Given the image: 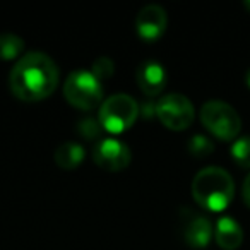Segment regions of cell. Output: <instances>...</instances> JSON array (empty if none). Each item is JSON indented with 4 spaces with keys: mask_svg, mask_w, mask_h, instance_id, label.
<instances>
[{
    "mask_svg": "<svg viewBox=\"0 0 250 250\" xmlns=\"http://www.w3.org/2000/svg\"><path fill=\"white\" fill-rule=\"evenodd\" d=\"M60 72L52 57L43 52H28L19 57L9 74V86L16 98L28 103L45 100L55 91Z\"/></svg>",
    "mask_w": 250,
    "mask_h": 250,
    "instance_id": "obj_1",
    "label": "cell"
},
{
    "mask_svg": "<svg viewBox=\"0 0 250 250\" xmlns=\"http://www.w3.org/2000/svg\"><path fill=\"white\" fill-rule=\"evenodd\" d=\"M235 195L233 178L225 168L206 167L192 180V197L201 208L211 212H221L229 206Z\"/></svg>",
    "mask_w": 250,
    "mask_h": 250,
    "instance_id": "obj_2",
    "label": "cell"
},
{
    "mask_svg": "<svg viewBox=\"0 0 250 250\" xmlns=\"http://www.w3.org/2000/svg\"><path fill=\"white\" fill-rule=\"evenodd\" d=\"M63 96L74 108L89 111L103 103V83L93 70L76 69L63 83Z\"/></svg>",
    "mask_w": 250,
    "mask_h": 250,
    "instance_id": "obj_3",
    "label": "cell"
},
{
    "mask_svg": "<svg viewBox=\"0 0 250 250\" xmlns=\"http://www.w3.org/2000/svg\"><path fill=\"white\" fill-rule=\"evenodd\" d=\"M137 115H139L137 101L127 93H117L108 96L100 104L98 120L106 132L122 134L136 124Z\"/></svg>",
    "mask_w": 250,
    "mask_h": 250,
    "instance_id": "obj_4",
    "label": "cell"
},
{
    "mask_svg": "<svg viewBox=\"0 0 250 250\" xmlns=\"http://www.w3.org/2000/svg\"><path fill=\"white\" fill-rule=\"evenodd\" d=\"M201 122L214 137L221 141H233L242 129L240 115L231 104L225 101H206L201 108Z\"/></svg>",
    "mask_w": 250,
    "mask_h": 250,
    "instance_id": "obj_5",
    "label": "cell"
},
{
    "mask_svg": "<svg viewBox=\"0 0 250 250\" xmlns=\"http://www.w3.org/2000/svg\"><path fill=\"white\" fill-rule=\"evenodd\" d=\"M154 113L160 122L171 130H185L194 122L195 110L185 94L170 93L161 96L154 104Z\"/></svg>",
    "mask_w": 250,
    "mask_h": 250,
    "instance_id": "obj_6",
    "label": "cell"
},
{
    "mask_svg": "<svg viewBox=\"0 0 250 250\" xmlns=\"http://www.w3.org/2000/svg\"><path fill=\"white\" fill-rule=\"evenodd\" d=\"M180 233L184 242L192 249H206L214 235V226L208 216L194 209H180Z\"/></svg>",
    "mask_w": 250,
    "mask_h": 250,
    "instance_id": "obj_7",
    "label": "cell"
},
{
    "mask_svg": "<svg viewBox=\"0 0 250 250\" xmlns=\"http://www.w3.org/2000/svg\"><path fill=\"white\" fill-rule=\"evenodd\" d=\"M93 160L100 168L106 171H120L129 167L132 154L129 146L117 137L98 139L93 147Z\"/></svg>",
    "mask_w": 250,
    "mask_h": 250,
    "instance_id": "obj_8",
    "label": "cell"
},
{
    "mask_svg": "<svg viewBox=\"0 0 250 250\" xmlns=\"http://www.w3.org/2000/svg\"><path fill=\"white\" fill-rule=\"evenodd\" d=\"M168 16L161 5L147 4L136 16V31L144 42H156L165 33Z\"/></svg>",
    "mask_w": 250,
    "mask_h": 250,
    "instance_id": "obj_9",
    "label": "cell"
},
{
    "mask_svg": "<svg viewBox=\"0 0 250 250\" xmlns=\"http://www.w3.org/2000/svg\"><path fill=\"white\" fill-rule=\"evenodd\" d=\"M136 81L139 89L146 96H158L165 89V86H167V70H165V65L153 59L144 60V62L139 63V67L136 70Z\"/></svg>",
    "mask_w": 250,
    "mask_h": 250,
    "instance_id": "obj_10",
    "label": "cell"
},
{
    "mask_svg": "<svg viewBox=\"0 0 250 250\" xmlns=\"http://www.w3.org/2000/svg\"><path fill=\"white\" fill-rule=\"evenodd\" d=\"M216 243L223 250H236L243 242V229L231 216H221L214 225Z\"/></svg>",
    "mask_w": 250,
    "mask_h": 250,
    "instance_id": "obj_11",
    "label": "cell"
},
{
    "mask_svg": "<svg viewBox=\"0 0 250 250\" xmlns=\"http://www.w3.org/2000/svg\"><path fill=\"white\" fill-rule=\"evenodd\" d=\"M86 158V151L81 146L79 143H74V141H67L62 143L57 147L55 154H53V160L63 170H74L77 168Z\"/></svg>",
    "mask_w": 250,
    "mask_h": 250,
    "instance_id": "obj_12",
    "label": "cell"
},
{
    "mask_svg": "<svg viewBox=\"0 0 250 250\" xmlns=\"http://www.w3.org/2000/svg\"><path fill=\"white\" fill-rule=\"evenodd\" d=\"M24 50V42L14 33H0V60H14Z\"/></svg>",
    "mask_w": 250,
    "mask_h": 250,
    "instance_id": "obj_13",
    "label": "cell"
},
{
    "mask_svg": "<svg viewBox=\"0 0 250 250\" xmlns=\"http://www.w3.org/2000/svg\"><path fill=\"white\" fill-rule=\"evenodd\" d=\"M231 158L238 167L250 168V136H243L233 141Z\"/></svg>",
    "mask_w": 250,
    "mask_h": 250,
    "instance_id": "obj_14",
    "label": "cell"
},
{
    "mask_svg": "<svg viewBox=\"0 0 250 250\" xmlns=\"http://www.w3.org/2000/svg\"><path fill=\"white\" fill-rule=\"evenodd\" d=\"M187 149L192 156L195 158H204L214 151V143L209 139L204 134H194V136L188 139L187 143Z\"/></svg>",
    "mask_w": 250,
    "mask_h": 250,
    "instance_id": "obj_15",
    "label": "cell"
},
{
    "mask_svg": "<svg viewBox=\"0 0 250 250\" xmlns=\"http://www.w3.org/2000/svg\"><path fill=\"white\" fill-rule=\"evenodd\" d=\"M77 132L84 137V139H98L103 134V127H101L100 120L93 117L83 118V120L77 122Z\"/></svg>",
    "mask_w": 250,
    "mask_h": 250,
    "instance_id": "obj_16",
    "label": "cell"
},
{
    "mask_svg": "<svg viewBox=\"0 0 250 250\" xmlns=\"http://www.w3.org/2000/svg\"><path fill=\"white\" fill-rule=\"evenodd\" d=\"M113 70H115V63L110 57H98L93 62V74L101 83H103L104 79H108V77L113 76Z\"/></svg>",
    "mask_w": 250,
    "mask_h": 250,
    "instance_id": "obj_17",
    "label": "cell"
},
{
    "mask_svg": "<svg viewBox=\"0 0 250 250\" xmlns=\"http://www.w3.org/2000/svg\"><path fill=\"white\" fill-rule=\"evenodd\" d=\"M242 197L245 201V204L250 208V173L247 175L245 182H243V187H242Z\"/></svg>",
    "mask_w": 250,
    "mask_h": 250,
    "instance_id": "obj_18",
    "label": "cell"
},
{
    "mask_svg": "<svg viewBox=\"0 0 250 250\" xmlns=\"http://www.w3.org/2000/svg\"><path fill=\"white\" fill-rule=\"evenodd\" d=\"M245 83H247V86H249V89H250V69L247 70V74H245Z\"/></svg>",
    "mask_w": 250,
    "mask_h": 250,
    "instance_id": "obj_19",
    "label": "cell"
},
{
    "mask_svg": "<svg viewBox=\"0 0 250 250\" xmlns=\"http://www.w3.org/2000/svg\"><path fill=\"white\" fill-rule=\"evenodd\" d=\"M243 5H245V9L250 12V0H245V4H243Z\"/></svg>",
    "mask_w": 250,
    "mask_h": 250,
    "instance_id": "obj_20",
    "label": "cell"
}]
</instances>
